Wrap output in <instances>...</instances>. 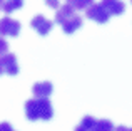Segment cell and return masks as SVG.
Segmentation results:
<instances>
[{"instance_id":"d6986e66","label":"cell","mask_w":132,"mask_h":131,"mask_svg":"<svg viewBox=\"0 0 132 131\" xmlns=\"http://www.w3.org/2000/svg\"><path fill=\"white\" fill-rule=\"evenodd\" d=\"M3 72V67H2V61H0V74Z\"/></svg>"},{"instance_id":"9c48e42d","label":"cell","mask_w":132,"mask_h":131,"mask_svg":"<svg viewBox=\"0 0 132 131\" xmlns=\"http://www.w3.org/2000/svg\"><path fill=\"white\" fill-rule=\"evenodd\" d=\"M75 13V9L72 5H69V3H65V5H60L57 9V12H55V22L57 24H64L65 20L69 19V17H72Z\"/></svg>"},{"instance_id":"7c38bea8","label":"cell","mask_w":132,"mask_h":131,"mask_svg":"<svg viewBox=\"0 0 132 131\" xmlns=\"http://www.w3.org/2000/svg\"><path fill=\"white\" fill-rule=\"evenodd\" d=\"M114 128L116 126L109 119H95V125H94L92 131H114Z\"/></svg>"},{"instance_id":"e0dca14e","label":"cell","mask_w":132,"mask_h":131,"mask_svg":"<svg viewBox=\"0 0 132 131\" xmlns=\"http://www.w3.org/2000/svg\"><path fill=\"white\" fill-rule=\"evenodd\" d=\"M114 131H129L127 126H117V128H114Z\"/></svg>"},{"instance_id":"ffe728a7","label":"cell","mask_w":132,"mask_h":131,"mask_svg":"<svg viewBox=\"0 0 132 131\" xmlns=\"http://www.w3.org/2000/svg\"><path fill=\"white\" fill-rule=\"evenodd\" d=\"M129 131H132V128H129Z\"/></svg>"},{"instance_id":"30bf717a","label":"cell","mask_w":132,"mask_h":131,"mask_svg":"<svg viewBox=\"0 0 132 131\" xmlns=\"http://www.w3.org/2000/svg\"><path fill=\"white\" fill-rule=\"evenodd\" d=\"M22 5H23V0H3L2 10L5 13H12V12H15V10L22 9Z\"/></svg>"},{"instance_id":"8fae6325","label":"cell","mask_w":132,"mask_h":131,"mask_svg":"<svg viewBox=\"0 0 132 131\" xmlns=\"http://www.w3.org/2000/svg\"><path fill=\"white\" fill-rule=\"evenodd\" d=\"M94 125H95V118H92V116H84L80 125L75 126L74 131H92Z\"/></svg>"},{"instance_id":"9a60e30c","label":"cell","mask_w":132,"mask_h":131,"mask_svg":"<svg viewBox=\"0 0 132 131\" xmlns=\"http://www.w3.org/2000/svg\"><path fill=\"white\" fill-rule=\"evenodd\" d=\"M45 3H47L50 9H59V3H60V0H45Z\"/></svg>"},{"instance_id":"5b68a950","label":"cell","mask_w":132,"mask_h":131,"mask_svg":"<svg viewBox=\"0 0 132 131\" xmlns=\"http://www.w3.org/2000/svg\"><path fill=\"white\" fill-rule=\"evenodd\" d=\"M2 67H3V71L7 72L9 76H15V74H19V62H17V57L13 56V54H10V52H7L5 56H2Z\"/></svg>"},{"instance_id":"3957f363","label":"cell","mask_w":132,"mask_h":131,"mask_svg":"<svg viewBox=\"0 0 132 131\" xmlns=\"http://www.w3.org/2000/svg\"><path fill=\"white\" fill-rule=\"evenodd\" d=\"M20 32V24L12 17H3L0 20V35L3 37H15Z\"/></svg>"},{"instance_id":"8992f818","label":"cell","mask_w":132,"mask_h":131,"mask_svg":"<svg viewBox=\"0 0 132 131\" xmlns=\"http://www.w3.org/2000/svg\"><path fill=\"white\" fill-rule=\"evenodd\" d=\"M100 5L109 12V15H122L126 10V3L122 0H102Z\"/></svg>"},{"instance_id":"52a82bcc","label":"cell","mask_w":132,"mask_h":131,"mask_svg":"<svg viewBox=\"0 0 132 131\" xmlns=\"http://www.w3.org/2000/svg\"><path fill=\"white\" fill-rule=\"evenodd\" d=\"M52 91H54V86L48 81H40L32 86V92L35 98H48L52 94Z\"/></svg>"},{"instance_id":"277c9868","label":"cell","mask_w":132,"mask_h":131,"mask_svg":"<svg viewBox=\"0 0 132 131\" xmlns=\"http://www.w3.org/2000/svg\"><path fill=\"white\" fill-rule=\"evenodd\" d=\"M30 27H32L37 34H40V35H47V34L52 30L54 24H52L48 19H45L44 15H35L32 20H30Z\"/></svg>"},{"instance_id":"6da1fadb","label":"cell","mask_w":132,"mask_h":131,"mask_svg":"<svg viewBox=\"0 0 132 131\" xmlns=\"http://www.w3.org/2000/svg\"><path fill=\"white\" fill-rule=\"evenodd\" d=\"M25 116L30 121H48L54 116V108L48 98H32L25 103Z\"/></svg>"},{"instance_id":"ac0fdd59","label":"cell","mask_w":132,"mask_h":131,"mask_svg":"<svg viewBox=\"0 0 132 131\" xmlns=\"http://www.w3.org/2000/svg\"><path fill=\"white\" fill-rule=\"evenodd\" d=\"M2 7H3V0H0V12H2Z\"/></svg>"},{"instance_id":"2e32d148","label":"cell","mask_w":132,"mask_h":131,"mask_svg":"<svg viewBox=\"0 0 132 131\" xmlns=\"http://www.w3.org/2000/svg\"><path fill=\"white\" fill-rule=\"evenodd\" d=\"M0 131H15L12 128V125H10V123H0Z\"/></svg>"},{"instance_id":"7a4b0ae2","label":"cell","mask_w":132,"mask_h":131,"mask_svg":"<svg viewBox=\"0 0 132 131\" xmlns=\"http://www.w3.org/2000/svg\"><path fill=\"white\" fill-rule=\"evenodd\" d=\"M85 17L90 19V20H94V22H97V24H105L107 20L110 19L109 12H107L100 3H92V5H89L87 9H85Z\"/></svg>"},{"instance_id":"5bb4252c","label":"cell","mask_w":132,"mask_h":131,"mask_svg":"<svg viewBox=\"0 0 132 131\" xmlns=\"http://www.w3.org/2000/svg\"><path fill=\"white\" fill-rule=\"evenodd\" d=\"M7 52H9V44H7L5 39H2V37H0V57L5 56Z\"/></svg>"},{"instance_id":"44dd1931","label":"cell","mask_w":132,"mask_h":131,"mask_svg":"<svg viewBox=\"0 0 132 131\" xmlns=\"http://www.w3.org/2000/svg\"><path fill=\"white\" fill-rule=\"evenodd\" d=\"M130 2H132V0H130Z\"/></svg>"},{"instance_id":"4fadbf2b","label":"cell","mask_w":132,"mask_h":131,"mask_svg":"<svg viewBox=\"0 0 132 131\" xmlns=\"http://www.w3.org/2000/svg\"><path fill=\"white\" fill-rule=\"evenodd\" d=\"M67 3L72 5L74 9H77V10H85L89 5L94 3V0H67Z\"/></svg>"},{"instance_id":"ba28073f","label":"cell","mask_w":132,"mask_h":131,"mask_svg":"<svg viewBox=\"0 0 132 131\" xmlns=\"http://www.w3.org/2000/svg\"><path fill=\"white\" fill-rule=\"evenodd\" d=\"M82 22H84L82 17L79 15V13H74V15L69 17V19L65 20L60 27H62V30H64L65 34H74L77 29H80V27H82Z\"/></svg>"}]
</instances>
